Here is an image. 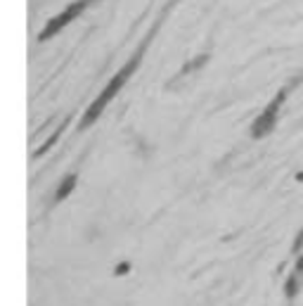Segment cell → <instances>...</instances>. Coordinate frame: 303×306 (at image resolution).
<instances>
[{
    "label": "cell",
    "instance_id": "3957f363",
    "mask_svg": "<svg viewBox=\"0 0 303 306\" xmlns=\"http://www.w3.org/2000/svg\"><path fill=\"white\" fill-rule=\"evenodd\" d=\"M93 3H97V0H74V3H69V5L64 7L59 14H55V17L48 19V24H45L43 31L38 33V43H45V41H50V38H55L59 31L67 29L74 19H78L80 14L86 12Z\"/></svg>",
    "mask_w": 303,
    "mask_h": 306
},
{
    "label": "cell",
    "instance_id": "ba28073f",
    "mask_svg": "<svg viewBox=\"0 0 303 306\" xmlns=\"http://www.w3.org/2000/svg\"><path fill=\"white\" fill-rule=\"evenodd\" d=\"M130 268H133V266H130V261H121L116 268H114V276H128Z\"/></svg>",
    "mask_w": 303,
    "mask_h": 306
},
{
    "label": "cell",
    "instance_id": "8992f818",
    "mask_svg": "<svg viewBox=\"0 0 303 306\" xmlns=\"http://www.w3.org/2000/svg\"><path fill=\"white\" fill-rule=\"evenodd\" d=\"M67 126H69V119H64V121H62V123H59V126H57V131H55V133L50 135L48 140H45V142H43V145H41V147H38V150H36V152H33V157H43V154H45V152H48L50 147H52V145H55V142H57V140H59V135H62V133H64V129H67Z\"/></svg>",
    "mask_w": 303,
    "mask_h": 306
},
{
    "label": "cell",
    "instance_id": "52a82bcc",
    "mask_svg": "<svg viewBox=\"0 0 303 306\" xmlns=\"http://www.w3.org/2000/svg\"><path fill=\"white\" fill-rule=\"evenodd\" d=\"M209 60H211L209 52H201V55H197V57H192V60H187L185 64H183V69H180V76H187V74H192V71H197V69H201Z\"/></svg>",
    "mask_w": 303,
    "mask_h": 306
},
{
    "label": "cell",
    "instance_id": "277c9868",
    "mask_svg": "<svg viewBox=\"0 0 303 306\" xmlns=\"http://www.w3.org/2000/svg\"><path fill=\"white\" fill-rule=\"evenodd\" d=\"M303 287V257L296 259V266H294V273L287 278L285 282V297L287 299H294Z\"/></svg>",
    "mask_w": 303,
    "mask_h": 306
},
{
    "label": "cell",
    "instance_id": "6da1fadb",
    "mask_svg": "<svg viewBox=\"0 0 303 306\" xmlns=\"http://www.w3.org/2000/svg\"><path fill=\"white\" fill-rule=\"evenodd\" d=\"M156 31H159V24H154V26H152V31H149L147 36H145V41H143L140 45H137V50L128 57V62H126L124 67H121L116 74H114L112 79H109V83H107V86L102 88V93H99L97 98H95L93 102H90V107H88V110H86V114H83V119H80V126H78L80 131H86L88 126H93V123L97 121L99 117H102V112L107 110V104H109L114 98H116L118 93H121V88H124L126 83H128V79H130V76H133V74L137 71V67L143 64L145 52H147V45L152 43V38H154V33H156Z\"/></svg>",
    "mask_w": 303,
    "mask_h": 306
},
{
    "label": "cell",
    "instance_id": "30bf717a",
    "mask_svg": "<svg viewBox=\"0 0 303 306\" xmlns=\"http://www.w3.org/2000/svg\"><path fill=\"white\" fill-rule=\"evenodd\" d=\"M296 181H298V183H303V171H298V173H296Z\"/></svg>",
    "mask_w": 303,
    "mask_h": 306
},
{
    "label": "cell",
    "instance_id": "5b68a950",
    "mask_svg": "<svg viewBox=\"0 0 303 306\" xmlns=\"http://www.w3.org/2000/svg\"><path fill=\"white\" fill-rule=\"evenodd\" d=\"M76 183H78V173H67V176L62 178V183L57 185V190H55V204L64 202V200L76 190Z\"/></svg>",
    "mask_w": 303,
    "mask_h": 306
},
{
    "label": "cell",
    "instance_id": "9c48e42d",
    "mask_svg": "<svg viewBox=\"0 0 303 306\" xmlns=\"http://www.w3.org/2000/svg\"><path fill=\"white\" fill-rule=\"evenodd\" d=\"M294 254H298V251L303 249V226H301V230H298V235H296V240H294Z\"/></svg>",
    "mask_w": 303,
    "mask_h": 306
},
{
    "label": "cell",
    "instance_id": "7a4b0ae2",
    "mask_svg": "<svg viewBox=\"0 0 303 306\" xmlns=\"http://www.w3.org/2000/svg\"><path fill=\"white\" fill-rule=\"evenodd\" d=\"M296 83V81H294ZM291 83V86H294ZM279 88L277 93H275V98L270 100V102L266 104V110L260 112L258 117L254 119V123H251V129H249V133H251V138H256V140H260V138H266V135H270L272 131H275V126H277V119H279V110H282V104H285L287 95H289V88Z\"/></svg>",
    "mask_w": 303,
    "mask_h": 306
}]
</instances>
